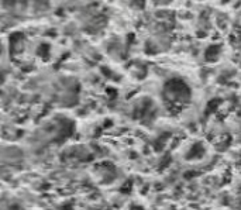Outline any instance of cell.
<instances>
[{"mask_svg": "<svg viewBox=\"0 0 241 210\" xmlns=\"http://www.w3.org/2000/svg\"><path fill=\"white\" fill-rule=\"evenodd\" d=\"M62 210H72V207H70V206H65Z\"/></svg>", "mask_w": 241, "mask_h": 210, "instance_id": "obj_4", "label": "cell"}, {"mask_svg": "<svg viewBox=\"0 0 241 210\" xmlns=\"http://www.w3.org/2000/svg\"><path fill=\"white\" fill-rule=\"evenodd\" d=\"M203 151H205V149H203V147L200 145V144H196V145H193V148L190 149V157H199V155H202V154H203Z\"/></svg>", "mask_w": 241, "mask_h": 210, "instance_id": "obj_3", "label": "cell"}, {"mask_svg": "<svg viewBox=\"0 0 241 210\" xmlns=\"http://www.w3.org/2000/svg\"><path fill=\"white\" fill-rule=\"evenodd\" d=\"M164 96L165 99L171 103L182 104L189 102L190 99V90L188 85L180 79H171L164 88Z\"/></svg>", "mask_w": 241, "mask_h": 210, "instance_id": "obj_1", "label": "cell"}, {"mask_svg": "<svg viewBox=\"0 0 241 210\" xmlns=\"http://www.w3.org/2000/svg\"><path fill=\"white\" fill-rule=\"evenodd\" d=\"M220 52H221V47H220V45H210L205 51V58H206V61H209V62L216 61V59L219 58Z\"/></svg>", "mask_w": 241, "mask_h": 210, "instance_id": "obj_2", "label": "cell"}, {"mask_svg": "<svg viewBox=\"0 0 241 210\" xmlns=\"http://www.w3.org/2000/svg\"><path fill=\"white\" fill-rule=\"evenodd\" d=\"M133 210H144V209H141V207H133Z\"/></svg>", "mask_w": 241, "mask_h": 210, "instance_id": "obj_5", "label": "cell"}]
</instances>
